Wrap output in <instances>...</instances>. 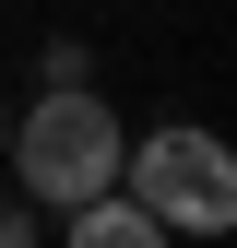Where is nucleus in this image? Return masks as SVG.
<instances>
[{
    "mask_svg": "<svg viewBox=\"0 0 237 248\" xmlns=\"http://www.w3.org/2000/svg\"><path fill=\"white\" fill-rule=\"evenodd\" d=\"M118 166H131V130H118L107 95H36L12 118V201L36 213V225L118 201Z\"/></svg>",
    "mask_w": 237,
    "mask_h": 248,
    "instance_id": "1",
    "label": "nucleus"
},
{
    "mask_svg": "<svg viewBox=\"0 0 237 248\" xmlns=\"http://www.w3.org/2000/svg\"><path fill=\"white\" fill-rule=\"evenodd\" d=\"M71 248H166V236L142 225L131 201H95V213H71Z\"/></svg>",
    "mask_w": 237,
    "mask_h": 248,
    "instance_id": "3",
    "label": "nucleus"
},
{
    "mask_svg": "<svg viewBox=\"0 0 237 248\" xmlns=\"http://www.w3.org/2000/svg\"><path fill=\"white\" fill-rule=\"evenodd\" d=\"M0 248H48V225H36V213H24L12 189H0Z\"/></svg>",
    "mask_w": 237,
    "mask_h": 248,
    "instance_id": "5",
    "label": "nucleus"
},
{
    "mask_svg": "<svg viewBox=\"0 0 237 248\" xmlns=\"http://www.w3.org/2000/svg\"><path fill=\"white\" fill-rule=\"evenodd\" d=\"M36 83H48V95H95V47H83V36H48L36 47Z\"/></svg>",
    "mask_w": 237,
    "mask_h": 248,
    "instance_id": "4",
    "label": "nucleus"
},
{
    "mask_svg": "<svg viewBox=\"0 0 237 248\" xmlns=\"http://www.w3.org/2000/svg\"><path fill=\"white\" fill-rule=\"evenodd\" d=\"M0 166H12V107H0Z\"/></svg>",
    "mask_w": 237,
    "mask_h": 248,
    "instance_id": "6",
    "label": "nucleus"
},
{
    "mask_svg": "<svg viewBox=\"0 0 237 248\" xmlns=\"http://www.w3.org/2000/svg\"><path fill=\"white\" fill-rule=\"evenodd\" d=\"M118 201H131L166 248H178V236H237V142H225V130H202V118L131 130Z\"/></svg>",
    "mask_w": 237,
    "mask_h": 248,
    "instance_id": "2",
    "label": "nucleus"
}]
</instances>
